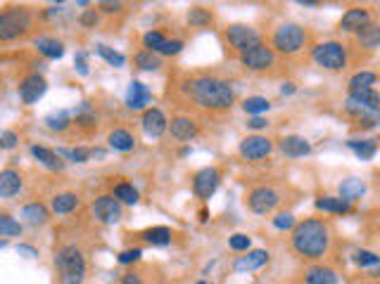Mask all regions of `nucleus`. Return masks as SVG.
<instances>
[{
    "instance_id": "obj_49",
    "label": "nucleus",
    "mask_w": 380,
    "mask_h": 284,
    "mask_svg": "<svg viewBox=\"0 0 380 284\" xmlns=\"http://www.w3.org/2000/svg\"><path fill=\"white\" fill-rule=\"evenodd\" d=\"M81 24H84V27H95V24H97L95 10H86V12L81 14Z\"/></svg>"
},
{
    "instance_id": "obj_53",
    "label": "nucleus",
    "mask_w": 380,
    "mask_h": 284,
    "mask_svg": "<svg viewBox=\"0 0 380 284\" xmlns=\"http://www.w3.org/2000/svg\"><path fill=\"white\" fill-rule=\"evenodd\" d=\"M124 284H143L138 275H124Z\"/></svg>"
},
{
    "instance_id": "obj_12",
    "label": "nucleus",
    "mask_w": 380,
    "mask_h": 284,
    "mask_svg": "<svg viewBox=\"0 0 380 284\" xmlns=\"http://www.w3.org/2000/svg\"><path fill=\"white\" fill-rule=\"evenodd\" d=\"M45 92V79L38 74H32L19 83V97H22L24 105H34L43 97Z\"/></svg>"
},
{
    "instance_id": "obj_13",
    "label": "nucleus",
    "mask_w": 380,
    "mask_h": 284,
    "mask_svg": "<svg viewBox=\"0 0 380 284\" xmlns=\"http://www.w3.org/2000/svg\"><path fill=\"white\" fill-rule=\"evenodd\" d=\"M243 64L248 66V69H254V71L266 69V66L274 64V50L266 48V45H257V48L243 53Z\"/></svg>"
},
{
    "instance_id": "obj_10",
    "label": "nucleus",
    "mask_w": 380,
    "mask_h": 284,
    "mask_svg": "<svg viewBox=\"0 0 380 284\" xmlns=\"http://www.w3.org/2000/svg\"><path fill=\"white\" fill-rule=\"evenodd\" d=\"M271 140L269 138H261V135H250L240 142V157L250 159V162H257V159H264L271 154Z\"/></svg>"
},
{
    "instance_id": "obj_28",
    "label": "nucleus",
    "mask_w": 380,
    "mask_h": 284,
    "mask_svg": "<svg viewBox=\"0 0 380 284\" xmlns=\"http://www.w3.org/2000/svg\"><path fill=\"white\" fill-rule=\"evenodd\" d=\"M357 34H359V43H361L364 48H368V50L378 48V43H380V29L376 27V24L368 22L366 27H361V29L357 31Z\"/></svg>"
},
{
    "instance_id": "obj_56",
    "label": "nucleus",
    "mask_w": 380,
    "mask_h": 284,
    "mask_svg": "<svg viewBox=\"0 0 380 284\" xmlns=\"http://www.w3.org/2000/svg\"><path fill=\"white\" fill-rule=\"evenodd\" d=\"M198 284H209V282H198Z\"/></svg>"
},
{
    "instance_id": "obj_39",
    "label": "nucleus",
    "mask_w": 380,
    "mask_h": 284,
    "mask_svg": "<svg viewBox=\"0 0 380 284\" xmlns=\"http://www.w3.org/2000/svg\"><path fill=\"white\" fill-rule=\"evenodd\" d=\"M97 55H100L105 62H110L112 66H124V62H126L124 55H121V53H115V50L107 48V45H97Z\"/></svg>"
},
{
    "instance_id": "obj_31",
    "label": "nucleus",
    "mask_w": 380,
    "mask_h": 284,
    "mask_svg": "<svg viewBox=\"0 0 380 284\" xmlns=\"http://www.w3.org/2000/svg\"><path fill=\"white\" fill-rule=\"evenodd\" d=\"M143 237H145L150 244L164 246V244H169V242H171V230H169V227H150V230L143 232Z\"/></svg>"
},
{
    "instance_id": "obj_4",
    "label": "nucleus",
    "mask_w": 380,
    "mask_h": 284,
    "mask_svg": "<svg viewBox=\"0 0 380 284\" xmlns=\"http://www.w3.org/2000/svg\"><path fill=\"white\" fill-rule=\"evenodd\" d=\"M32 29V14L22 8H12L0 12V40L19 38Z\"/></svg>"
},
{
    "instance_id": "obj_25",
    "label": "nucleus",
    "mask_w": 380,
    "mask_h": 284,
    "mask_svg": "<svg viewBox=\"0 0 380 284\" xmlns=\"http://www.w3.org/2000/svg\"><path fill=\"white\" fill-rule=\"evenodd\" d=\"M36 48H38V53L43 57H48V60H60L64 55L62 43L55 38H38L36 40Z\"/></svg>"
},
{
    "instance_id": "obj_26",
    "label": "nucleus",
    "mask_w": 380,
    "mask_h": 284,
    "mask_svg": "<svg viewBox=\"0 0 380 284\" xmlns=\"http://www.w3.org/2000/svg\"><path fill=\"white\" fill-rule=\"evenodd\" d=\"M349 149H352L354 154H357L361 162H368V159H373L376 157V152H378V144L376 140H349Z\"/></svg>"
},
{
    "instance_id": "obj_32",
    "label": "nucleus",
    "mask_w": 380,
    "mask_h": 284,
    "mask_svg": "<svg viewBox=\"0 0 380 284\" xmlns=\"http://www.w3.org/2000/svg\"><path fill=\"white\" fill-rule=\"evenodd\" d=\"M136 66H138V69H143V71H157L159 66H162V60H159L155 53L145 50V53H138L136 55Z\"/></svg>"
},
{
    "instance_id": "obj_45",
    "label": "nucleus",
    "mask_w": 380,
    "mask_h": 284,
    "mask_svg": "<svg viewBox=\"0 0 380 284\" xmlns=\"http://www.w3.org/2000/svg\"><path fill=\"white\" fill-rule=\"evenodd\" d=\"M17 142H19L17 133H12V131L0 133V149H12V147H17Z\"/></svg>"
},
{
    "instance_id": "obj_54",
    "label": "nucleus",
    "mask_w": 380,
    "mask_h": 284,
    "mask_svg": "<svg viewBox=\"0 0 380 284\" xmlns=\"http://www.w3.org/2000/svg\"><path fill=\"white\" fill-rule=\"evenodd\" d=\"M281 92H283V95H290V92H295V86H292V83H285L283 88H281Z\"/></svg>"
},
{
    "instance_id": "obj_22",
    "label": "nucleus",
    "mask_w": 380,
    "mask_h": 284,
    "mask_svg": "<svg viewBox=\"0 0 380 284\" xmlns=\"http://www.w3.org/2000/svg\"><path fill=\"white\" fill-rule=\"evenodd\" d=\"M281 149H283L285 157H305V154L311 152V144L300 135H287L281 142Z\"/></svg>"
},
{
    "instance_id": "obj_34",
    "label": "nucleus",
    "mask_w": 380,
    "mask_h": 284,
    "mask_svg": "<svg viewBox=\"0 0 380 284\" xmlns=\"http://www.w3.org/2000/svg\"><path fill=\"white\" fill-rule=\"evenodd\" d=\"M45 126H48L50 131H67V128H69V114L67 112L48 114V116H45Z\"/></svg>"
},
{
    "instance_id": "obj_3",
    "label": "nucleus",
    "mask_w": 380,
    "mask_h": 284,
    "mask_svg": "<svg viewBox=\"0 0 380 284\" xmlns=\"http://www.w3.org/2000/svg\"><path fill=\"white\" fill-rule=\"evenodd\" d=\"M55 266L60 270L62 284H84L86 280V261L76 246H62L55 256Z\"/></svg>"
},
{
    "instance_id": "obj_29",
    "label": "nucleus",
    "mask_w": 380,
    "mask_h": 284,
    "mask_svg": "<svg viewBox=\"0 0 380 284\" xmlns=\"http://www.w3.org/2000/svg\"><path fill=\"white\" fill-rule=\"evenodd\" d=\"M364 192H366V188H364V183L361 180H357V178H349L340 185V199H345V201L359 199Z\"/></svg>"
},
{
    "instance_id": "obj_6",
    "label": "nucleus",
    "mask_w": 380,
    "mask_h": 284,
    "mask_svg": "<svg viewBox=\"0 0 380 284\" xmlns=\"http://www.w3.org/2000/svg\"><path fill=\"white\" fill-rule=\"evenodd\" d=\"M314 60L323 66V69L340 71V69H345V64H347V50H345V45L337 43V40L318 43L314 48Z\"/></svg>"
},
{
    "instance_id": "obj_37",
    "label": "nucleus",
    "mask_w": 380,
    "mask_h": 284,
    "mask_svg": "<svg viewBox=\"0 0 380 284\" xmlns=\"http://www.w3.org/2000/svg\"><path fill=\"white\" fill-rule=\"evenodd\" d=\"M269 100L266 97H248V100L243 102V109L248 114H261V112H269Z\"/></svg>"
},
{
    "instance_id": "obj_15",
    "label": "nucleus",
    "mask_w": 380,
    "mask_h": 284,
    "mask_svg": "<svg viewBox=\"0 0 380 284\" xmlns=\"http://www.w3.org/2000/svg\"><path fill=\"white\" fill-rule=\"evenodd\" d=\"M152 95L150 90H147L143 83H138V81H133L131 86H128V92H126V105L131 107V109H145V105H150Z\"/></svg>"
},
{
    "instance_id": "obj_52",
    "label": "nucleus",
    "mask_w": 380,
    "mask_h": 284,
    "mask_svg": "<svg viewBox=\"0 0 380 284\" xmlns=\"http://www.w3.org/2000/svg\"><path fill=\"white\" fill-rule=\"evenodd\" d=\"M100 10H105V12H119L121 10V5L119 3H100Z\"/></svg>"
},
{
    "instance_id": "obj_38",
    "label": "nucleus",
    "mask_w": 380,
    "mask_h": 284,
    "mask_svg": "<svg viewBox=\"0 0 380 284\" xmlns=\"http://www.w3.org/2000/svg\"><path fill=\"white\" fill-rule=\"evenodd\" d=\"M188 22L190 27H207V24H212V14L202 8H193L188 14Z\"/></svg>"
},
{
    "instance_id": "obj_8",
    "label": "nucleus",
    "mask_w": 380,
    "mask_h": 284,
    "mask_svg": "<svg viewBox=\"0 0 380 284\" xmlns=\"http://www.w3.org/2000/svg\"><path fill=\"white\" fill-rule=\"evenodd\" d=\"M278 204H281V194L276 192V190H271V188H257V190L250 192V197H248V206L259 216L271 214V211H274Z\"/></svg>"
},
{
    "instance_id": "obj_30",
    "label": "nucleus",
    "mask_w": 380,
    "mask_h": 284,
    "mask_svg": "<svg viewBox=\"0 0 380 284\" xmlns=\"http://www.w3.org/2000/svg\"><path fill=\"white\" fill-rule=\"evenodd\" d=\"M79 206V197L76 194H71V192H62V194H58V197L53 199V211L55 214H71V211Z\"/></svg>"
},
{
    "instance_id": "obj_27",
    "label": "nucleus",
    "mask_w": 380,
    "mask_h": 284,
    "mask_svg": "<svg viewBox=\"0 0 380 284\" xmlns=\"http://www.w3.org/2000/svg\"><path fill=\"white\" fill-rule=\"evenodd\" d=\"M316 209L326 211V214H347L349 201L340 199V197H321V199H316Z\"/></svg>"
},
{
    "instance_id": "obj_43",
    "label": "nucleus",
    "mask_w": 380,
    "mask_h": 284,
    "mask_svg": "<svg viewBox=\"0 0 380 284\" xmlns=\"http://www.w3.org/2000/svg\"><path fill=\"white\" fill-rule=\"evenodd\" d=\"M354 263H357V266H378V256L373 254V251H357V254H354Z\"/></svg>"
},
{
    "instance_id": "obj_7",
    "label": "nucleus",
    "mask_w": 380,
    "mask_h": 284,
    "mask_svg": "<svg viewBox=\"0 0 380 284\" xmlns=\"http://www.w3.org/2000/svg\"><path fill=\"white\" fill-rule=\"evenodd\" d=\"M226 38H228V43L233 45L235 50H240V53H248V50L261 45V36L257 34L252 27H245V24H233V27H228Z\"/></svg>"
},
{
    "instance_id": "obj_42",
    "label": "nucleus",
    "mask_w": 380,
    "mask_h": 284,
    "mask_svg": "<svg viewBox=\"0 0 380 284\" xmlns=\"http://www.w3.org/2000/svg\"><path fill=\"white\" fill-rule=\"evenodd\" d=\"M76 121L79 123H84V126H91V123H95V114L93 109H91V105H81L79 107V112H76Z\"/></svg>"
},
{
    "instance_id": "obj_51",
    "label": "nucleus",
    "mask_w": 380,
    "mask_h": 284,
    "mask_svg": "<svg viewBox=\"0 0 380 284\" xmlns=\"http://www.w3.org/2000/svg\"><path fill=\"white\" fill-rule=\"evenodd\" d=\"M248 126L254 128V131H259V128H266V121L261 116H254V118H250V121H248Z\"/></svg>"
},
{
    "instance_id": "obj_41",
    "label": "nucleus",
    "mask_w": 380,
    "mask_h": 284,
    "mask_svg": "<svg viewBox=\"0 0 380 284\" xmlns=\"http://www.w3.org/2000/svg\"><path fill=\"white\" fill-rule=\"evenodd\" d=\"M164 36L159 34V31H147L145 36H143V43H145V48H150V53H159V48L164 45Z\"/></svg>"
},
{
    "instance_id": "obj_9",
    "label": "nucleus",
    "mask_w": 380,
    "mask_h": 284,
    "mask_svg": "<svg viewBox=\"0 0 380 284\" xmlns=\"http://www.w3.org/2000/svg\"><path fill=\"white\" fill-rule=\"evenodd\" d=\"M219 180H222V175H219L217 168H202L198 175H195V180H193L195 194H198L200 199H209L214 192H217Z\"/></svg>"
},
{
    "instance_id": "obj_23",
    "label": "nucleus",
    "mask_w": 380,
    "mask_h": 284,
    "mask_svg": "<svg viewBox=\"0 0 380 284\" xmlns=\"http://www.w3.org/2000/svg\"><path fill=\"white\" fill-rule=\"evenodd\" d=\"M110 147L112 149H119V152H131L133 147H136V140H133V135L124 128H117V131L110 133Z\"/></svg>"
},
{
    "instance_id": "obj_20",
    "label": "nucleus",
    "mask_w": 380,
    "mask_h": 284,
    "mask_svg": "<svg viewBox=\"0 0 380 284\" xmlns=\"http://www.w3.org/2000/svg\"><path fill=\"white\" fill-rule=\"evenodd\" d=\"M32 154H34L36 159H38L40 164H43L45 168H50V170H62V168H64L62 157H60L58 152H53V149L38 147V144H34V147H32Z\"/></svg>"
},
{
    "instance_id": "obj_44",
    "label": "nucleus",
    "mask_w": 380,
    "mask_h": 284,
    "mask_svg": "<svg viewBox=\"0 0 380 284\" xmlns=\"http://www.w3.org/2000/svg\"><path fill=\"white\" fill-rule=\"evenodd\" d=\"M228 244H230V249L233 251H248L250 249V237L248 235H233Z\"/></svg>"
},
{
    "instance_id": "obj_18",
    "label": "nucleus",
    "mask_w": 380,
    "mask_h": 284,
    "mask_svg": "<svg viewBox=\"0 0 380 284\" xmlns=\"http://www.w3.org/2000/svg\"><path fill=\"white\" fill-rule=\"evenodd\" d=\"M22 190V175L17 173V170L8 168L0 173V197H14V194Z\"/></svg>"
},
{
    "instance_id": "obj_14",
    "label": "nucleus",
    "mask_w": 380,
    "mask_h": 284,
    "mask_svg": "<svg viewBox=\"0 0 380 284\" xmlns=\"http://www.w3.org/2000/svg\"><path fill=\"white\" fill-rule=\"evenodd\" d=\"M167 116H164L159 109H147L143 114V128L150 138H159L164 131H167Z\"/></svg>"
},
{
    "instance_id": "obj_48",
    "label": "nucleus",
    "mask_w": 380,
    "mask_h": 284,
    "mask_svg": "<svg viewBox=\"0 0 380 284\" xmlns=\"http://www.w3.org/2000/svg\"><path fill=\"white\" fill-rule=\"evenodd\" d=\"M143 256V251L141 249H126V251H121L119 254V263H133V261H138V258Z\"/></svg>"
},
{
    "instance_id": "obj_46",
    "label": "nucleus",
    "mask_w": 380,
    "mask_h": 284,
    "mask_svg": "<svg viewBox=\"0 0 380 284\" xmlns=\"http://www.w3.org/2000/svg\"><path fill=\"white\" fill-rule=\"evenodd\" d=\"M295 225V218H292V214H278L274 218V227H278V230H287V227Z\"/></svg>"
},
{
    "instance_id": "obj_16",
    "label": "nucleus",
    "mask_w": 380,
    "mask_h": 284,
    "mask_svg": "<svg viewBox=\"0 0 380 284\" xmlns=\"http://www.w3.org/2000/svg\"><path fill=\"white\" fill-rule=\"evenodd\" d=\"M171 135L176 138V140H193L195 135H198V123L193 121V118H188V116H178V118H174L171 121Z\"/></svg>"
},
{
    "instance_id": "obj_5",
    "label": "nucleus",
    "mask_w": 380,
    "mask_h": 284,
    "mask_svg": "<svg viewBox=\"0 0 380 284\" xmlns=\"http://www.w3.org/2000/svg\"><path fill=\"white\" fill-rule=\"evenodd\" d=\"M307 45V31L300 24H283L274 34V48L283 55H295Z\"/></svg>"
},
{
    "instance_id": "obj_21",
    "label": "nucleus",
    "mask_w": 380,
    "mask_h": 284,
    "mask_svg": "<svg viewBox=\"0 0 380 284\" xmlns=\"http://www.w3.org/2000/svg\"><path fill=\"white\" fill-rule=\"evenodd\" d=\"M305 284H337V272L326 266H314L307 270Z\"/></svg>"
},
{
    "instance_id": "obj_55",
    "label": "nucleus",
    "mask_w": 380,
    "mask_h": 284,
    "mask_svg": "<svg viewBox=\"0 0 380 284\" xmlns=\"http://www.w3.org/2000/svg\"><path fill=\"white\" fill-rule=\"evenodd\" d=\"M19 254H29V256H36V251L32 246H19Z\"/></svg>"
},
{
    "instance_id": "obj_2",
    "label": "nucleus",
    "mask_w": 380,
    "mask_h": 284,
    "mask_svg": "<svg viewBox=\"0 0 380 284\" xmlns=\"http://www.w3.org/2000/svg\"><path fill=\"white\" fill-rule=\"evenodd\" d=\"M188 95L202 109H228L235 100V92L226 81L202 76L188 83Z\"/></svg>"
},
{
    "instance_id": "obj_1",
    "label": "nucleus",
    "mask_w": 380,
    "mask_h": 284,
    "mask_svg": "<svg viewBox=\"0 0 380 284\" xmlns=\"http://www.w3.org/2000/svg\"><path fill=\"white\" fill-rule=\"evenodd\" d=\"M292 246L297 254L311 258V261L323 258L331 249V227L316 218L302 220L292 230Z\"/></svg>"
},
{
    "instance_id": "obj_11",
    "label": "nucleus",
    "mask_w": 380,
    "mask_h": 284,
    "mask_svg": "<svg viewBox=\"0 0 380 284\" xmlns=\"http://www.w3.org/2000/svg\"><path fill=\"white\" fill-rule=\"evenodd\" d=\"M95 218H100L102 223H119L121 220V204L115 197H97L93 204Z\"/></svg>"
},
{
    "instance_id": "obj_40",
    "label": "nucleus",
    "mask_w": 380,
    "mask_h": 284,
    "mask_svg": "<svg viewBox=\"0 0 380 284\" xmlns=\"http://www.w3.org/2000/svg\"><path fill=\"white\" fill-rule=\"evenodd\" d=\"M60 157H69L71 162H76V164H84V162H88L91 159V149H86V147H76V149H60Z\"/></svg>"
},
{
    "instance_id": "obj_17",
    "label": "nucleus",
    "mask_w": 380,
    "mask_h": 284,
    "mask_svg": "<svg viewBox=\"0 0 380 284\" xmlns=\"http://www.w3.org/2000/svg\"><path fill=\"white\" fill-rule=\"evenodd\" d=\"M371 22V14L366 12L364 8H352L345 12V17H342L340 22V29L342 31H359L361 27H366V24Z\"/></svg>"
},
{
    "instance_id": "obj_24",
    "label": "nucleus",
    "mask_w": 380,
    "mask_h": 284,
    "mask_svg": "<svg viewBox=\"0 0 380 284\" xmlns=\"http://www.w3.org/2000/svg\"><path fill=\"white\" fill-rule=\"evenodd\" d=\"M22 218L27 220L29 225H43L48 223V209L43 204H29L22 209Z\"/></svg>"
},
{
    "instance_id": "obj_36",
    "label": "nucleus",
    "mask_w": 380,
    "mask_h": 284,
    "mask_svg": "<svg viewBox=\"0 0 380 284\" xmlns=\"http://www.w3.org/2000/svg\"><path fill=\"white\" fill-rule=\"evenodd\" d=\"M22 232V225L8 214H0V237H17Z\"/></svg>"
},
{
    "instance_id": "obj_35",
    "label": "nucleus",
    "mask_w": 380,
    "mask_h": 284,
    "mask_svg": "<svg viewBox=\"0 0 380 284\" xmlns=\"http://www.w3.org/2000/svg\"><path fill=\"white\" fill-rule=\"evenodd\" d=\"M115 199L117 201H124V204H136V201H138V192H136V188H133V185L119 183L115 188Z\"/></svg>"
},
{
    "instance_id": "obj_19",
    "label": "nucleus",
    "mask_w": 380,
    "mask_h": 284,
    "mask_svg": "<svg viewBox=\"0 0 380 284\" xmlns=\"http://www.w3.org/2000/svg\"><path fill=\"white\" fill-rule=\"evenodd\" d=\"M264 263H269V254L264 249H257V251H250L248 256H240L235 261V270L238 272H250V270H257L261 268Z\"/></svg>"
},
{
    "instance_id": "obj_47",
    "label": "nucleus",
    "mask_w": 380,
    "mask_h": 284,
    "mask_svg": "<svg viewBox=\"0 0 380 284\" xmlns=\"http://www.w3.org/2000/svg\"><path fill=\"white\" fill-rule=\"evenodd\" d=\"M181 48H183L181 40H164V45L159 48V53L162 55H176V53H181Z\"/></svg>"
},
{
    "instance_id": "obj_33",
    "label": "nucleus",
    "mask_w": 380,
    "mask_h": 284,
    "mask_svg": "<svg viewBox=\"0 0 380 284\" xmlns=\"http://www.w3.org/2000/svg\"><path fill=\"white\" fill-rule=\"evenodd\" d=\"M373 83H376V74H373V71H359V74L352 76V81H349V92L361 90V88H373Z\"/></svg>"
},
{
    "instance_id": "obj_50",
    "label": "nucleus",
    "mask_w": 380,
    "mask_h": 284,
    "mask_svg": "<svg viewBox=\"0 0 380 284\" xmlns=\"http://www.w3.org/2000/svg\"><path fill=\"white\" fill-rule=\"evenodd\" d=\"M74 62H76V69H79L81 74H84V76L88 74V64H86V55H84V53L76 55V60H74Z\"/></svg>"
}]
</instances>
